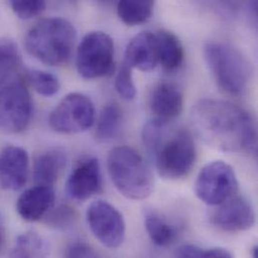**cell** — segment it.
I'll return each mask as SVG.
<instances>
[{
	"label": "cell",
	"mask_w": 258,
	"mask_h": 258,
	"mask_svg": "<svg viewBox=\"0 0 258 258\" xmlns=\"http://www.w3.org/2000/svg\"><path fill=\"white\" fill-rule=\"evenodd\" d=\"M190 118L196 134L212 148L227 153L256 155V124L240 106L203 99L194 105Z\"/></svg>",
	"instance_id": "cell-1"
},
{
	"label": "cell",
	"mask_w": 258,
	"mask_h": 258,
	"mask_svg": "<svg viewBox=\"0 0 258 258\" xmlns=\"http://www.w3.org/2000/svg\"><path fill=\"white\" fill-rule=\"evenodd\" d=\"M170 122L158 118L148 122L143 129L142 139L159 175L176 180L190 173L197 152L191 133L177 129Z\"/></svg>",
	"instance_id": "cell-2"
},
{
	"label": "cell",
	"mask_w": 258,
	"mask_h": 258,
	"mask_svg": "<svg viewBox=\"0 0 258 258\" xmlns=\"http://www.w3.org/2000/svg\"><path fill=\"white\" fill-rule=\"evenodd\" d=\"M77 30L67 19L49 17L38 21L26 33V51L40 62L59 67L67 63L74 52Z\"/></svg>",
	"instance_id": "cell-3"
},
{
	"label": "cell",
	"mask_w": 258,
	"mask_h": 258,
	"mask_svg": "<svg viewBox=\"0 0 258 258\" xmlns=\"http://www.w3.org/2000/svg\"><path fill=\"white\" fill-rule=\"evenodd\" d=\"M204 57L219 89L227 95L242 96L249 85L252 68L240 50L230 44L213 41L204 47Z\"/></svg>",
	"instance_id": "cell-4"
},
{
	"label": "cell",
	"mask_w": 258,
	"mask_h": 258,
	"mask_svg": "<svg viewBox=\"0 0 258 258\" xmlns=\"http://www.w3.org/2000/svg\"><path fill=\"white\" fill-rule=\"evenodd\" d=\"M108 171L117 190L131 200H143L154 190V176L141 155L128 146L114 148L108 157Z\"/></svg>",
	"instance_id": "cell-5"
},
{
	"label": "cell",
	"mask_w": 258,
	"mask_h": 258,
	"mask_svg": "<svg viewBox=\"0 0 258 258\" xmlns=\"http://www.w3.org/2000/svg\"><path fill=\"white\" fill-rule=\"evenodd\" d=\"M76 66L80 76L87 80L111 76L115 69V46L112 37L103 31L86 34L77 49Z\"/></svg>",
	"instance_id": "cell-6"
},
{
	"label": "cell",
	"mask_w": 258,
	"mask_h": 258,
	"mask_svg": "<svg viewBox=\"0 0 258 258\" xmlns=\"http://www.w3.org/2000/svg\"><path fill=\"white\" fill-rule=\"evenodd\" d=\"M194 190L200 201L217 206L237 193L238 180L235 171L223 161L208 163L199 172Z\"/></svg>",
	"instance_id": "cell-7"
},
{
	"label": "cell",
	"mask_w": 258,
	"mask_h": 258,
	"mask_svg": "<svg viewBox=\"0 0 258 258\" xmlns=\"http://www.w3.org/2000/svg\"><path fill=\"white\" fill-rule=\"evenodd\" d=\"M32 116V101L26 82H8L0 87V132L17 134L26 129Z\"/></svg>",
	"instance_id": "cell-8"
},
{
	"label": "cell",
	"mask_w": 258,
	"mask_h": 258,
	"mask_svg": "<svg viewBox=\"0 0 258 258\" xmlns=\"http://www.w3.org/2000/svg\"><path fill=\"white\" fill-rule=\"evenodd\" d=\"M96 110L92 100L81 93L67 95L49 116L50 128L60 134H80L91 129Z\"/></svg>",
	"instance_id": "cell-9"
},
{
	"label": "cell",
	"mask_w": 258,
	"mask_h": 258,
	"mask_svg": "<svg viewBox=\"0 0 258 258\" xmlns=\"http://www.w3.org/2000/svg\"><path fill=\"white\" fill-rule=\"evenodd\" d=\"M87 220L94 236L110 249L120 247L126 237L123 215L109 202L97 200L87 211Z\"/></svg>",
	"instance_id": "cell-10"
},
{
	"label": "cell",
	"mask_w": 258,
	"mask_h": 258,
	"mask_svg": "<svg viewBox=\"0 0 258 258\" xmlns=\"http://www.w3.org/2000/svg\"><path fill=\"white\" fill-rule=\"evenodd\" d=\"M217 206L210 215V222L218 229L237 233L253 227L255 212L252 204L246 198L233 196Z\"/></svg>",
	"instance_id": "cell-11"
},
{
	"label": "cell",
	"mask_w": 258,
	"mask_h": 258,
	"mask_svg": "<svg viewBox=\"0 0 258 258\" xmlns=\"http://www.w3.org/2000/svg\"><path fill=\"white\" fill-rule=\"evenodd\" d=\"M103 191V178L100 162L97 158L81 161L71 173L67 182L69 196L84 202Z\"/></svg>",
	"instance_id": "cell-12"
},
{
	"label": "cell",
	"mask_w": 258,
	"mask_h": 258,
	"mask_svg": "<svg viewBox=\"0 0 258 258\" xmlns=\"http://www.w3.org/2000/svg\"><path fill=\"white\" fill-rule=\"evenodd\" d=\"M29 175V156L17 146H6L0 151V185L10 191L24 187Z\"/></svg>",
	"instance_id": "cell-13"
},
{
	"label": "cell",
	"mask_w": 258,
	"mask_h": 258,
	"mask_svg": "<svg viewBox=\"0 0 258 258\" xmlns=\"http://www.w3.org/2000/svg\"><path fill=\"white\" fill-rule=\"evenodd\" d=\"M55 204V193L52 187L35 185L25 190L16 203L19 216L29 222L40 220Z\"/></svg>",
	"instance_id": "cell-14"
},
{
	"label": "cell",
	"mask_w": 258,
	"mask_h": 258,
	"mask_svg": "<svg viewBox=\"0 0 258 258\" xmlns=\"http://www.w3.org/2000/svg\"><path fill=\"white\" fill-rule=\"evenodd\" d=\"M150 108L158 119L166 121L176 119L183 112V92L176 84L161 82L151 93Z\"/></svg>",
	"instance_id": "cell-15"
},
{
	"label": "cell",
	"mask_w": 258,
	"mask_h": 258,
	"mask_svg": "<svg viewBox=\"0 0 258 258\" xmlns=\"http://www.w3.org/2000/svg\"><path fill=\"white\" fill-rule=\"evenodd\" d=\"M124 62L132 69L148 72L158 64V50L155 34L145 31L136 35L130 41Z\"/></svg>",
	"instance_id": "cell-16"
},
{
	"label": "cell",
	"mask_w": 258,
	"mask_h": 258,
	"mask_svg": "<svg viewBox=\"0 0 258 258\" xmlns=\"http://www.w3.org/2000/svg\"><path fill=\"white\" fill-rule=\"evenodd\" d=\"M67 161V154L58 148L49 149L39 154L32 167V177L35 184L52 187L64 170Z\"/></svg>",
	"instance_id": "cell-17"
},
{
	"label": "cell",
	"mask_w": 258,
	"mask_h": 258,
	"mask_svg": "<svg viewBox=\"0 0 258 258\" xmlns=\"http://www.w3.org/2000/svg\"><path fill=\"white\" fill-rule=\"evenodd\" d=\"M157 50H158V63L167 72L178 71L184 62L185 51L184 47L173 32L162 29L156 34Z\"/></svg>",
	"instance_id": "cell-18"
},
{
	"label": "cell",
	"mask_w": 258,
	"mask_h": 258,
	"mask_svg": "<svg viewBox=\"0 0 258 258\" xmlns=\"http://www.w3.org/2000/svg\"><path fill=\"white\" fill-rule=\"evenodd\" d=\"M145 227L151 240L161 247L170 246L178 237L177 227L155 211L146 213Z\"/></svg>",
	"instance_id": "cell-19"
},
{
	"label": "cell",
	"mask_w": 258,
	"mask_h": 258,
	"mask_svg": "<svg viewBox=\"0 0 258 258\" xmlns=\"http://www.w3.org/2000/svg\"><path fill=\"white\" fill-rule=\"evenodd\" d=\"M124 120L123 111L116 103L106 105L100 114L97 123L96 136L101 141L115 139L122 129Z\"/></svg>",
	"instance_id": "cell-20"
},
{
	"label": "cell",
	"mask_w": 258,
	"mask_h": 258,
	"mask_svg": "<svg viewBox=\"0 0 258 258\" xmlns=\"http://www.w3.org/2000/svg\"><path fill=\"white\" fill-rule=\"evenodd\" d=\"M155 0H119L117 11L127 25L135 26L146 22L152 15Z\"/></svg>",
	"instance_id": "cell-21"
},
{
	"label": "cell",
	"mask_w": 258,
	"mask_h": 258,
	"mask_svg": "<svg viewBox=\"0 0 258 258\" xmlns=\"http://www.w3.org/2000/svg\"><path fill=\"white\" fill-rule=\"evenodd\" d=\"M21 64V53L16 42L8 37L0 38V87L9 82Z\"/></svg>",
	"instance_id": "cell-22"
},
{
	"label": "cell",
	"mask_w": 258,
	"mask_h": 258,
	"mask_svg": "<svg viewBox=\"0 0 258 258\" xmlns=\"http://www.w3.org/2000/svg\"><path fill=\"white\" fill-rule=\"evenodd\" d=\"M47 252L45 241L33 231L19 235L15 241L11 255L14 257L44 256Z\"/></svg>",
	"instance_id": "cell-23"
},
{
	"label": "cell",
	"mask_w": 258,
	"mask_h": 258,
	"mask_svg": "<svg viewBox=\"0 0 258 258\" xmlns=\"http://www.w3.org/2000/svg\"><path fill=\"white\" fill-rule=\"evenodd\" d=\"M25 80L26 84H28L37 94L44 97H52L56 95L60 89L58 79L47 72L39 70L27 71Z\"/></svg>",
	"instance_id": "cell-24"
},
{
	"label": "cell",
	"mask_w": 258,
	"mask_h": 258,
	"mask_svg": "<svg viewBox=\"0 0 258 258\" xmlns=\"http://www.w3.org/2000/svg\"><path fill=\"white\" fill-rule=\"evenodd\" d=\"M176 257L181 258H230L232 253L220 247L205 248L195 244H185L180 246L176 252Z\"/></svg>",
	"instance_id": "cell-25"
},
{
	"label": "cell",
	"mask_w": 258,
	"mask_h": 258,
	"mask_svg": "<svg viewBox=\"0 0 258 258\" xmlns=\"http://www.w3.org/2000/svg\"><path fill=\"white\" fill-rule=\"evenodd\" d=\"M44 217L46 224L50 227L55 229H67L75 223L77 212L69 205H60L50 209Z\"/></svg>",
	"instance_id": "cell-26"
},
{
	"label": "cell",
	"mask_w": 258,
	"mask_h": 258,
	"mask_svg": "<svg viewBox=\"0 0 258 258\" xmlns=\"http://www.w3.org/2000/svg\"><path fill=\"white\" fill-rule=\"evenodd\" d=\"M132 68L129 67L127 63L123 61L119 73L116 77V90L118 94L127 101L134 100L137 95V89L134 83L133 74H132Z\"/></svg>",
	"instance_id": "cell-27"
},
{
	"label": "cell",
	"mask_w": 258,
	"mask_h": 258,
	"mask_svg": "<svg viewBox=\"0 0 258 258\" xmlns=\"http://www.w3.org/2000/svg\"><path fill=\"white\" fill-rule=\"evenodd\" d=\"M10 5L17 17L31 19L41 14L46 5L45 0H10Z\"/></svg>",
	"instance_id": "cell-28"
},
{
	"label": "cell",
	"mask_w": 258,
	"mask_h": 258,
	"mask_svg": "<svg viewBox=\"0 0 258 258\" xmlns=\"http://www.w3.org/2000/svg\"><path fill=\"white\" fill-rule=\"evenodd\" d=\"M66 256L68 257H96L98 254L94 249L83 241H76L67 248Z\"/></svg>",
	"instance_id": "cell-29"
},
{
	"label": "cell",
	"mask_w": 258,
	"mask_h": 258,
	"mask_svg": "<svg viewBox=\"0 0 258 258\" xmlns=\"http://www.w3.org/2000/svg\"><path fill=\"white\" fill-rule=\"evenodd\" d=\"M5 243V223L2 214L0 213V250L3 248Z\"/></svg>",
	"instance_id": "cell-30"
},
{
	"label": "cell",
	"mask_w": 258,
	"mask_h": 258,
	"mask_svg": "<svg viewBox=\"0 0 258 258\" xmlns=\"http://www.w3.org/2000/svg\"><path fill=\"white\" fill-rule=\"evenodd\" d=\"M253 257H258V247L257 246H254L253 248V254H252Z\"/></svg>",
	"instance_id": "cell-31"
},
{
	"label": "cell",
	"mask_w": 258,
	"mask_h": 258,
	"mask_svg": "<svg viewBox=\"0 0 258 258\" xmlns=\"http://www.w3.org/2000/svg\"><path fill=\"white\" fill-rule=\"evenodd\" d=\"M221 1H224V2H226V3H228V4H234V3H236V0H221Z\"/></svg>",
	"instance_id": "cell-32"
}]
</instances>
